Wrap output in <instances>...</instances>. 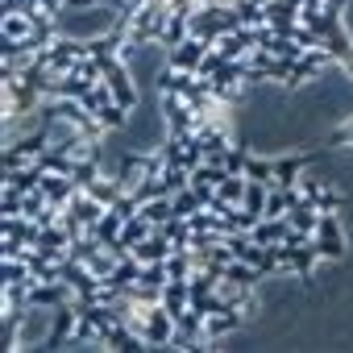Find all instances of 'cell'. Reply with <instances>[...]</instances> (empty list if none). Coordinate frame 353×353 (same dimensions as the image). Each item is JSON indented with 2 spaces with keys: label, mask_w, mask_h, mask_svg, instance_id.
<instances>
[{
  "label": "cell",
  "mask_w": 353,
  "mask_h": 353,
  "mask_svg": "<svg viewBox=\"0 0 353 353\" xmlns=\"http://www.w3.org/2000/svg\"><path fill=\"white\" fill-rule=\"evenodd\" d=\"M295 200H299V192H295V188L270 183V192H266V216H287Z\"/></svg>",
  "instance_id": "12"
},
{
  "label": "cell",
  "mask_w": 353,
  "mask_h": 353,
  "mask_svg": "<svg viewBox=\"0 0 353 353\" xmlns=\"http://www.w3.org/2000/svg\"><path fill=\"white\" fill-rule=\"evenodd\" d=\"M307 162H312V154H283V158H274V183L295 188L299 174L307 170Z\"/></svg>",
  "instance_id": "8"
},
{
  "label": "cell",
  "mask_w": 353,
  "mask_h": 353,
  "mask_svg": "<svg viewBox=\"0 0 353 353\" xmlns=\"http://www.w3.org/2000/svg\"><path fill=\"white\" fill-rule=\"evenodd\" d=\"M133 254H137V262H141V266H150V262H166V258L174 254V245H170V237H166L162 229H154L141 245H133Z\"/></svg>",
  "instance_id": "7"
},
{
  "label": "cell",
  "mask_w": 353,
  "mask_h": 353,
  "mask_svg": "<svg viewBox=\"0 0 353 353\" xmlns=\"http://www.w3.org/2000/svg\"><path fill=\"white\" fill-rule=\"evenodd\" d=\"M170 200H174V216H196V212L204 208V200H200V196H196L192 188H183V192H174Z\"/></svg>",
  "instance_id": "16"
},
{
  "label": "cell",
  "mask_w": 353,
  "mask_h": 353,
  "mask_svg": "<svg viewBox=\"0 0 353 353\" xmlns=\"http://www.w3.org/2000/svg\"><path fill=\"white\" fill-rule=\"evenodd\" d=\"M245 188H250V179L245 174H225L221 179V188H216V208H241V200H245Z\"/></svg>",
  "instance_id": "10"
},
{
  "label": "cell",
  "mask_w": 353,
  "mask_h": 353,
  "mask_svg": "<svg viewBox=\"0 0 353 353\" xmlns=\"http://www.w3.org/2000/svg\"><path fill=\"white\" fill-rule=\"evenodd\" d=\"M104 79H108V88H112V100H117V104H125V108L133 112V108H137V100H141V88L133 83V71H129V63L112 59V63L104 67Z\"/></svg>",
  "instance_id": "2"
},
{
  "label": "cell",
  "mask_w": 353,
  "mask_h": 353,
  "mask_svg": "<svg viewBox=\"0 0 353 353\" xmlns=\"http://www.w3.org/2000/svg\"><path fill=\"white\" fill-rule=\"evenodd\" d=\"M245 158H250V150L233 141V145H229V154H225V170H229V174H245Z\"/></svg>",
  "instance_id": "17"
},
{
  "label": "cell",
  "mask_w": 353,
  "mask_h": 353,
  "mask_svg": "<svg viewBox=\"0 0 353 353\" xmlns=\"http://www.w3.org/2000/svg\"><path fill=\"white\" fill-rule=\"evenodd\" d=\"M38 30V17L34 9H13L5 13V21H0V34H5V46H26L30 50V38Z\"/></svg>",
  "instance_id": "4"
},
{
  "label": "cell",
  "mask_w": 353,
  "mask_h": 353,
  "mask_svg": "<svg viewBox=\"0 0 353 353\" xmlns=\"http://www.w3.org/2000/svg\"><path fill=\"white\" fill-rule=\"evenodd\" d=\"M349 241H353V225H349Z\"/></svg>",
  "instance_id": "18"
},
{
  "label": "cell",
  "mask_w": 353,
  "mask_h": 353,
  "mask_svg": "<svg viewBox=\"0 0 353 353\" xmlns=\"http://www.w3.org/2000/svg\"><path fill=\"white\" fill-rule=\"evenodd\" d=\"M312 241H316V250H320L324 262H341L345 245H349V233H345V225H341L336 212H324L320 225H316V233H312Z\"/></svg>",
  "instance_id": "1"
},
{
  "label": "cell",
  "mask_w": 353,
  "mask_h": 353,
  "mask_svg": "<svg viewBox=\"0 0 353 353\" xmlns=\"http://www.w3.org/2000/svg\"><path fill=\"white\" fill-rule=\"evenodd\" d=\"M162 307H166L170 316H183V312L192 307V283H188V279H170V283L162 287Z\"/></svg>",
  "instance_id": "9"
},
{
  "label": "cell",
  "mask_w": 353,
  "mask_h": 353,
  "mask_svg": "<svg viewBox=\"0 0 353 353\" xmlns=\"http://www.w3.org/2000/svg\"><path fill=\"white\" fill-rule=\"evenodd\" d=\"M266 192H270V183H254V179H250L241 208H245V212H254V216H266Z\"/></svg>",
  "instance_id": "15"
},
{
  "label": "cell",
  "mask_w": 353,
  "mask_h": 353,
  "mask_svg": "<svg viewBox=\"0 0 353 353\" xmlns=\"http://www.w3.org/2000/svg\"><path fill=\"white\" fill-rule=\"evenodd\" d=\"M204 54H208V42H200V38H188V42H179L174 50H166V67L170 71H188V75H196L200 71V63H204Z\"/></svg>",
  "instance_id": "5"
},
{
  "label": "cell",
  "mask_w": 353,
  "mask_h": 353,
  "mask_svg": "<svg viewBox=\"0 0 353 353\" xmlns=\"http://www.w3.org/2000/svg\"><path fill=\"white\" fill-rule=\"evenodd\" d=\"M125 221H129V216H125L121 208H108V212L100 216V225L92 229V237H96L100 245H117V237H121V229H125Z\"/></svg>",
  "instance_id": "11"
},
{
  "label": "cell",
  "mask_w": 353,
  "mask_h": 353,
  "mask_svg": "<svg viewBox=\"0 0 353 353\" xmlns=\"http://www.w3.org/2000/svg\"><path fill=\"white\" fill-rule=\"evenodd\" d=\"M320 216H324V212H320L312 200H303V196H299V200L291 204V212H287V225H291L295 233L312 237V233H316V225H320Z\"/></svg>",
  "instance_id": "6"
},
{
  "label": "cell",
  "mask_w": 353,
  "mask_h": 353,
  "mask_svg": "<svg viewBox=\"0 0 353 353\" xmlns=\"http://www.w3.org/2000/svg\"><path fill=\"white\" fill-rule=\"evenodd\" d=\"M245 179H254V183H274V158L250 154V158H245Z\"/></svg>",
  "instance_id": "14"
},
{
  "label": "cell",
  "mask_w": 353,
  "mask_h": 353,
  "mask_svg": "<svg viewBox=\"0 0 353 353\" xmlns=\"http://www.w3.org/2000/svg\"><path fill=\"white\" fill-rule=\"evenodd\" d=\"M162 158L166 162H179V166H200L204 162V150H200V141H196V133H166V141H162Z\"/></svg>",
  "instance_id": "3"
},
{
  "label": "cell",
  "mask_w": 353,
  "mask_h": 353,
  "mask_svg": "<svg viewBox=\"0 0 353 353\" xmlns=\"http://www.w3.org/2000/svg\"><path fill=\"white\" fill-rule=\"evenodd\" d=\"M137 212H141V216H145L150 225H158V229H162V225H166V221L174 216V200H170V196H154V200H145V204H141Z\"/></svg>",
  "instance_id": "13"
}]
</instances>
